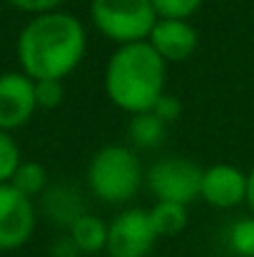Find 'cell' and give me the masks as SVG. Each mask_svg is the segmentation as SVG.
<instances>
[{"mask_svg": "<svg viewBox=\"0 0 254 257\" xmlns=\"http://www.w3.org/2000/svg\"><path fill=\"white\" fill-rule=\"evenodd\" d=\"M10 8L25 13V15H43V13H53V10H63V5L68 0H5Z\"/></svg>", "mask_w": 254, "mask_h": 257, "instance_id": "ffe728a7", "label": "cell"}, {"mask_svg": "<svg viewBox=\"0 0 254 257\" xmlns=\"http://www.w3.org/2000/svg\"><path fill=\"white\" fill-rule=\"evenodd\" d=\"M85 187L102 205L127 207L145 187V168L137 150L127 143L97 148L85 168Z\"/></svg>", "mask_w": 254, "mask_h": 257, "instance_id": "3957f363", "label": "cell"}, {"mask_svg": "<svg viewBox=\"0 0 254 257\" xmlns=\"http://www.w3.org/2000/svg\"><path fill=\"white\" fill-rule=\"evenodd\" d=\"M160 235L152 225L150 207H120V212L107 220V255L110 257H150Z\"/></svg>", "mask_w": 254, "mask_h": 257, "instance_id": "8992f818", "label": "cell"}, {"mask_svg": "<svg viewBox=\"0 0 254 257\" xmlns=\"http://www.w3.org/2000/svg\"><path fill=\"white\" fill-rule=\"evenodd\" d=\"M167 68L169 65L147 40L117 45L110 53L102 75V87L110 105L127 117L152 110L155 102L167 92Z\"/></svg>", "mask_w": 254, "mask_h": 257, "instance_id": "7a4b0ae2", "label": "cell"}, {"mask_svg": "<svg viewBox=\"0 0 254 257\" xmlns=\"http://www.w3.org/2000/svg\"><path fill=\"white\" fill-rule=\"evenodd\" d=\"M53 257H80L78 247H75V242L70 240L68 232H65L60 240H55V245H53Z\"/></svg>", "mask_w": 254, "mask_h": 257, "instance_id": "7402d4cb", "label": "cell"}, {"mask_svg": "<svg viewBox=\"0 0 254 257\" xmlns=\"http://www.w3.org/2000/svg\"><path fill=\"white\" fill-rule=\"evenodd\" d=\"M247 207L249 215H254V168L247 172Z\"/></svg>", "mask_w": 254, "mask_h": 257, "instance_id": "603a6c76", "label": "cell"}, {"mask_svg": "<svg viewBox=\"0 0 254 257\" xmlns=\"http://www.w3.org/2000/svg\"><path fill=\"white\" fill-rule=\"evenodd\" d=\"M38 227V205L10 182L0 185V252L25 247Z\"/></svg>", "mask_w": 254, "mask_h": 257, "instance_id": "52a82bcc", "label": "cell"}, {"mask_svg": "<svg viewBox=\"0 0 254 257\" xmlns=\"http://www.w3.org/2000/svg\"><path fill=\"white\" fill-rule=\"evenodd\" d=\"M20 163H23V155H20V148H18L13 133L0 130V185L13 180Z\"/></svg>", "mask_w": 254, "mask_h": 257, "instance_id": "e0dca14e", "label": "cell"}, {"mask_svg": "<svg viewBox=\"0 0 254 257\" xmlns=\"http://www.w3.org/2000/svg\"><path fill=\"white\" fill-rule=\"evenodd\" d=\"M167 133H169V125L167 122H162L152 110H147V112H137V115H130V120H127V130H125V135H127V145L135 148L137 153H140V150L150 153V150L162 148L165 140H167Z\"/></svg>", "mask_w": 254, "mask_h": 257, "instance_id": "7c38bea8", "label": "cell"}, {"mask_svg": "<svg viewBox=\"0 0 254 257\" xmlns=\"http://www.w3.org/2000/svg\"><path fill=\"white\" fill-rule=\"evenodd\" d=\"M15 55L28 78L65 80L87 55V28L68 10L33 15L18 33Z\"/></svg>", "mask_w": 254, "mask_h": 257, "instance_id": "6da1fadb", "label": "cell"}, {"mask_svg": "<svg viewBox=\"0 0 254 257\" xmlns=\"http://www.w3.org/2000/svg\"><path fill=\"white\" fill-rule=\"evenodd\" d=\"M38 110L35 80L23 70H10L0 75V130H20L33 120Z\"/></svg>", "mask_w": 254, "mask_h": 257, "instance_id": "9c48e42d", "label": "cell"}, {"mask_svg": "<svg viewBox=\"0 0 254 257\" xmlns=\"http://www.w3.org/2000/svg\"><path fill=\"white\" fill-rule=\"evenodd\" d=\"M10 185H13L15 190H20L23 195H28L30 200H35V197H40V195L48 190L50 177H48V170H45L40 163H35V160H23L20 168L13 175Z\"/></svg>", "mask_w": 254, "mask_h": 257, "instance_id": "9a60e30c", "label": "cell"}, {"mask_svg": "<svg viewBox=\"0 0 254 257\" xmlns=\"http://www.w3.org/2000/svg\"><path fill=\"white\" fill-rule=\"evenodd\" d=\"M152 112H155L162 122L172 125V122H177V120H179V115H182V102H179V97H174V95L165 92V95L155 102Z\"/></svg>", "mask_w": 254, "mask_h": 257, "instance_id": "44dd1931", "label": "cell"}, {"mask_svg": "<svg viewBox=\"0 0 254 257\" xmlns=\"http://www.w3.org/2000/svg\"><path fill=\"white\" fill-rule=\"evenodd\" d=\"M90 23L117 48L147 40L157 13L150 0H90Z\"/></svg>", "mask_w": 254, "mask_h": 257, "instance_id": "277c9868", "label": "cell"}, {"mask_svg": "<svg viewBox=\"0 0 254 257\" xmlns=\"http://www.w3.org/2000/svg\"><path fill=\"white\" fill-rule=\"evenodd\" d=\"M157 18H167V20H192L204 0H150Z\"/></svg>", "mask_w": 254, "mask_h": 257, "instance_id": "ac0fdd59", "label": "cell"}, {"mask_svg": "<svg viewBox=\"0 0 254 257\" xmlns=\"http://www.w3.org/2000/svg\"><path fill=\"white\" fill-rule=\"evenodd\" d=\"M40 212L58 227L68 230L83 212H87L85 207L83 192L70 185V182H50L48 190L40 195Z\"/></svg>", "mask_w": 254, "mask_h": 257, "instance_id": "8fae6325", "label": "cell"}, {"mask_svg": "<svg viewBox=\"0 0 254 257\" xmlns=\"http://www.w3.org/2000/svg\"><path fill=\"white\" fill-rule=\"evenodd\" d=\"M150 217H152V225L162 237H174L179 232H184L187 222H189V207L187 205H177V202H157L150 207Z\"/></svg>", "mask_w": 254, "mask_h": 257, "instance_id": "5bb4252c", "label": "cell"}, {"mask_svg": "<svg viewBox=\"0 0 254 257\" xmlns=\"http://www.w3.org/2000/svg\"><path fill=\"white\" fill-rule=\"evenodd\" d=\"M224 242L234 257H254V215L232 220L227 227Z\"/></svg>", "mask_w": 254, "mask_h": 257, "instance_id": "2e32d148", "label": "cell"}, {"mask_svg": "<svg viewBox=\"0 0 254 257\" xmlns=\"http://www.w3.org/2000/svg\"><path fill=\"white\" fill-rule=\"evenodd\" d=\"M65 232L70 235L80 255H97L107 250V220L90 210L83 212Z\"/></svg>", "mask_w": 254, "mask_h": 257, "instance_id": "4fadbf2b", "label": "cell"}, {"mask_svg": "<svg viewBox=\"0 0 254 257\" xmlns=\"http://www.w3.org/2000/svg\"><path fill=\"white\" fill-rule=\"evenodd\" d=\"M199 200L212 210H237L247 205V172L229 163H214L202 170Z\"/></svg>", "mask_w": 254, "mask_h": 257, "instance_id": "ba28073f", "label": "cell"}, {"mask_svg": "<svg viewBox=\"0 0 254 257\" xmlns=\"http://www.w3.org/2000/svg\"><path fill=\"white\" fill-rule=\"evenodd\" d=\"M202 170L184 155H162L145 168V187L157 202L192 205L199 200Z\"/></svg>", "mask_w": 254, "mask_h": 257, "instance_id": "5b68a950", "label": "cell"}, {"mask_svg": "<svg viewBox=\"0 0 254 257\" xmlns=\"http://www.w3.org/2000/svg\"><path fill=\"white\" fill-rule=\"evenodd\" d=\"M147 43L157 50V55L167 63H187L199 48V33L192 20H167L157 18Z\"/></svg>", "mask_w": 254, "mask_h": 257, "instance_id": "30bf717a", "label": "cell"}, {"mask_svg": "<svg viewBox=\"0 0 254 257\" xmlns=\"http://www.w3.org/2000/svg\"><path fill=\"white\" fill-rule=\"evenodd\" d=\"M35 100L38 110H55L65 100L63 80H35Z\"/></svg>", "mask_w": 254, "mask_h": 257, "instance_id": "d6986e66", "label": "cell"}]
</instances>
